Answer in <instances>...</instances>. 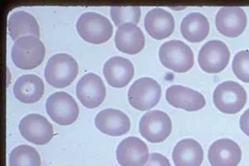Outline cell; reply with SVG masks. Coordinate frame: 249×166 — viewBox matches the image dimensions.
<instances>
[{
	"label": "cell",
	"mask_w": 249,
	"mask_h": 166,
	"mask_svg": "<svg viewBox=\"0 0 249 166\" xmlns=\"http://www.w3.org/2000/svg\"><path fill=\"white\" fill-rule=\"evenodd\" d=\"M95 125L101 132L106 135L120 136L130 130V120L122 111L108 108L97 113Z\"/></svg>",
	"instance_id": "obj_15"
},
{
	"label": "cell",
	"mask_w": 249,
	"mask_h": 166,
	"mask_svg": "<svg viewBox=\"0 0 249 166\" xmlns=\"http://www.w3.org/2000/svg\"><path fill=\"white\" fill-rule=\"evenodd\" d=\"M247 92L244 87L232 81H227L218 85L213 92V100L221 112L236 114L246 105Z\"/></svg>",
	"instance_id": "obj_5"
},
{
	"label": "cell",
	"mask_w": 249,
	"mask_h": 166,
	"mask_svg": "<svg viewBox=\"0 0 249 166\" xmlns=\"http://www.w3.org/2000/svg\"><path fill=\"white\" fill-rule=\"evenodd\" d=\"M215 25L218 31L224 36L238 37L246 28V13L240 7H223L216 14Z\"/></svg>",
	"instance_id": "obj_12"
},
{
	"label": "cell",
	"mask_w": 249,
	"mask_h": 166,
	"mask_svg": "<svg viewBox=\"0 0 249 166\" xmlns=\"http://www.w3.org/2000/svg\"><path fill=\"white\" fill-rule=\"evenodd\" d=\"M127 97L129 103L136 110H150L160 102L161 87L153 78L142 77L130 86Z\"/></svg>",
	"instance_id": "obj_6"
},
{
	"label": "cell",
	"mask_w": 249,
	"mask_h": 166,
	"mask_svg": "<svg viewBox=\"0 0 249 166\" xmlns=\"http://www.w3.org/2000/svg\"><path fill=\"white\" fill-rule=\"evenodd\" d=\"M45 46L38 37H20L12 47L11 57L17 68L30 70L38 67L45 57Z\"/></svg>",
	"instance_id": "obj_3"
},
{
	"label": "cell",
	"mask_w": 249,
	"mask_h": 166,
	"mask_svg": "<svg viewBox=\"0 0 249 166\" xmlns=\"http://www.w3.org/2000/svg\"><path fill=\"white\" fill-rule=\"evenodd\" d=\"M77 98L84 107L93 109L106 98L105 84L98 75L89 73L82 76L76 87Z\"/></svg>",
	"instance_id": "obj_11"
},
{
	"label": "cell",
	"mask_w": 249,
	"mask_h": 166,
	"mask_svg": "<svg viewBox=\"0 0 249 166\" xmlns=\"http://www.w3.org/2000/svg\"><path fill=\"white\" fill-rule=\"evenodd\" d=\"M8 29L12 39H19L27 36L40 37V28L36 18L25 11L14 12L9 16Z\"/></svg>",
	"instance_id": "obj_22"
},
{
	"label": "cell",
	"mask_w": 249,
	"mask_h": 166,
	"mask_svg": "<svg viewBox=\"0 0 249 166\" xmlns=\"http://www.w3.org/2000/svg\"><path fill=\"white\" fill-rule=\"evenodd\" d=\"M20 133L27 141L43 146L53 137V127L45 116L39 114H29L24 116L18 126Z\"/></svg>",
	"instance_id": "obj_10"
},
{
	"label": "cell",
	"mask_w": 249,
	"mask_h": 166,
	"mask_svg": "<svg viewBox=\"0 0 249 166\" xmlns=\"http://www.w3.org/2000/svg\"><path fill=\"white\" fill-rule=\"evenodd\" d=\"M147 145L141 139H124L116 149V160L122 166H143L149 158Z\"/></svg>",
	"instance_id": "obj_13"
},
{
	"label": "cell",
	"mask_w": 249,
	"mask_h": 166,
	"mask_svg": "<svg viewBox=\"0 0 249 166\" xmlns=\"http://www.w3.org/2000/svg\"><path fill=\"white\" fill-rule=\"evenodd\" d=\"M77 74V61L67 54H57L51 56L44 69L46 81L56 88H64L71 84Z\"/></svg>",
	"instance_id": "obj_2"
},
{
	"label": "cell",
	"mask_w": 249,
	"mask_h": 166,
	"mask_svg": "<svg viewBox=\"0 0 249 166\" xmlns=\"http://www.w3.org/2000/svg\"><path fill=\"white\" fill-rule=\"evenodd\" d=\"M144 24L148 34L156 40L170 37L176 26L172 14L161 8L148 12L144 17Z\"/></svg>",
	"instance_id": "obj_18"
},
{
	"label": "cell",
	"mask_w": 249,
	"mask_h": 166,
	"mask_svg": "<svg viewBox=\"0 0 249 166\" xmlns=\"http://www.w3.org/2000/svg\"><path fill=\"white\" fill-rule=\"evenodd\" d=\"M143 166H171L170 161L167 158L159 154V153H152L149 155L147 161Z\"/></svg>",
	"instance_id": "obj_27"
},
{
	"label": "cell",
	"mask_w": 249,
	"mask_h": 166,
	"mask_svg": "<svg viewBox=\"0 0 249 166\" xmlns=\"http://www.w3.org/2000/svg\"><path fill=\"white\" fill-rule=\"evenodd\" d=\"M141 15V8L137 6H112L110 8L111 19L118 27L124 23L137 24Z\"/></svg>",
	"instance_id": "obj_25"
},
{
	"label": "cell",
	"mask_w": 249,
	"mask_h": 166,
	"mask_svg": "<svg viewBox=\"0 0 249 166\" xmlns=\"http://www.w3.org/2000/svg\"><path fill=\"white\" fill-rule=\"evenodd\" d=\"M115 44L124 54H139L144 48L145 37L142 29L134 23H124L118 27L115 35Z\"/></svg>",
	"instance_id": "obj_19"
},
{
	"label": "cell",
	"mask_w": 249,
	"mask_h": 166,
	"mask_svg": "<svg viewBox=\"0 0 249 166\" xmlns=\"http://www.w3.org/2000/svg\"><path fill=\"white\" fill-rule=\"evenodd\" d=\"M172 158L176 166H200L204 161V150L196 140L184 139L176 144Z\"/></svg>",
	"instance_id": "obj_21"
},
{
	"label": "cell",
	"mask_w": 249,
	"mask_h": 166,
	"mask_svg": "<svg viewBox=\"0 0 249 166\" xmlns=\"http://www.w3.org/2000/svg\"><path fill=\"white\" fill-rule=\"evenodd\" d=\"M232 72L242 82L249 83V50L236 54L232 62Z\"/></svg>",
	"instance_id": "obj_26"
},
{
	"label": "cell",
	"mask_w": 249,
	"mask_h": 166,
	"mask_svg": "<svg viewBox=\"0 0 249 166\" xmlns=\"http://www.w3.org/2000/svg\"><path fill=\"white\" fill-rule=\"evenodd\" d=\"M230 56V49L225 42L211 40L206 42L198 53V64L205 73L219 74L229 64Z\"/></svg>",
	"instance_id": "obj_8"
},
{
	"label": "cell",
	"mask_w": 249,
	"mask_h": 166,
	"mask_svg": "<svg viewBox=\"0 0 249 166\" xmlns=\"http://www.w3.org/2000/svg\"><path fill=\"white\" fill-rule=\"evenodd\" d=\"M209 161L212 166H238L242 160V150L230 139H220L210 147Z\"/></svg>",
	"instance_id": "obj_17"
},
{
	"label": "cell",
	"mask_w": 249,
	"mask_h": 166,
	"mask_svg": "<svg viewBox=\"0 0 249 166\" xmlns=\"http://www.w3.org/2000/svg\"><path fill=\"white\" fill-rule=\"evenodd\" d=\"M44 93V83L39 76L34 74L20 76L14 85L15 98L19 102L32 104L38 102Z\"/></svg>",
	"instance_id": "obj_20"
},
{
	"label": "cell",
	"mask_w": 249,
	"mask_h": 166,
	"mask_svg": "<svg viewBox=\"0 0 249 166\" xmlns=\"http://www.w3.org/2000/svg\"><path fill=\"white\" fill-rule=\"evenodd\" d=\"M46 111L54 122L61 126H68L77 121L79 107L70 94L57 92L47 99Z\"/></svg>",
	"instance_id": "obj_7"
},
{
	"label": "cell",
	"mask_w": 249,
	"mask_h": 166,
	"mask_svg": "<svg viewBox=\"0 0 249 166\" xmlns=\"http://www.w3.org/2000/svg\"><path fill=\"white\" fill-rule=\"evenodd\" d=\"M239 125L243 132L249 136V109L245 111L244 113H243V115H241Z\"/></svg>",
	"instance_id": "obj_28"
},
{
	"label": "cell",
	"mask_w": 249,
	"mask_h": 166,
	"mask_svg": "<svg viewBox=\"0 0 249 166\" xmlns=\"http://www.w3.org/2000/svg\"><path fill=\"white\" fill-rule=\"evenodd\" d=\"M160 62L176 73H186L194 66L192 49L179 40H171L160 46L159 51Z\"/></svg>",
	"instance_id": "obj_4"
},
{
	"label": "cell",
	"mask_w": 249,
	"mask_h": 166,
	"mask_svg": "<svg viewBox=\"0 0 249 166\" xmlns=\"http://www.w3.org/2000/svg\"><path fill=\"white\" fill-rule=\"evenodd\" d=\"M77 31L86 42L102 44L113 34V26L107 18L94 12H86L77 21Z\"/></svg>",
	"instance_id": "obj_1"
},
{
	"label": "cell",
	"mask_w": 249,
	"mask_h": 166,
	"mask_svg": "<svg viewBox=\"0 0 249 166\" xmlns=\"http://www.w3.org/2000/svg\"><path fill=\"white\" fill-rule=\"evenodd\" d=\"M165 98L172 107L187 111L201 110L206 105L205 98L201 93L180 85H173L168 88Z\"/></svg>",
	"instance_id": "obj_14"
},
{
	"label": "cell",
	"mask_w": 249,
	"mask_h": 166,
	"mask_svg": "<svg viewBox=\"0 0 249 166\" xmlns=\"http://www.w3.org/2000/svg\"><path fill=\"white\" fill-rule=\"evenodd\" d=\"M134 66L130 60L121 56L110 57L103 67V74L110 87L124 88L133 78Z\"/></svg>",
	"instance_id": "obj_16"
},
{
	"label": "cell",
	"mask_w": 249,
	"mask_h": 166,
	"mask_svg": "<svg viewBox=\"0 0 249 166\" xmlns=\"http://www.w3.org/2000/svg\"><path fill=\"white\" fill-rule=\"evenodd\" d=\"M210 30L209 20L200 13L187 14L180 23L182 36L189 42H201L208 37Z\"/></svg>",
	"instance_id": "obj_23"
},
{
	"label": "cell",
	"mask_w": 249,
	"mask_h": 166,
	"mask_svg": "<svg viewBox=\"0 0 249 166\" xmlns=\"http://www.w3.org/2000/svg\"><path fill=\"white\" fill-rule=\"evenodd\" d=\"M139 130L145 140L152 143H160L170 136L172 131V121L164 111H150L141 119Z\"/></svg>",
	"instance_id": "obj_9"
},
{
	"label": "cell",
	"mask_w": 249,
	"mask_h": 166,
	"mask_svg": "<svg viewBox=\"0 0 249 166\" xmlns=\"http://www.w3.org/2000/svg\"><path fill=\"white\" fill-rule=\"evenodd\" d=\"M9 166H41L39 153L28 145L18 146L9 155Z\"/></svg>",
	"instance_id": "obj_24"
}]
</instances>
